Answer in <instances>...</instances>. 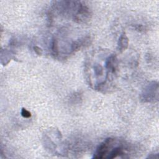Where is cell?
<instances>
[{"label": "cell", "mask_w": 159, "mask_h": 159, "mask_svg": "<svg viewBox=\"0 0 159 159\" xmlns=\"http://www.w3.org/2000/svg\"><path fill=\"white\" fill-rule=\"evenodd\" d=\"M114 140V139L111 137L107 138L102 143H101L96 148V150L94 153L93 158H106V155H107L109 150V148Z\"/></svg>", "instance_id": "6da1fadb"}, {"label": "cell", "mask_w": 159, "mask_h": 159, "mask_svg": "<svg viewBox=\"0 0 159 159\" xmlns=\"http://www.w3.org/2000/svg\"><path fill=\"white\" fill-rule=\"evenodd\" d=\"M90 11L86 6L79 5L78 11L74 16V20L77 22H82L88 20L89 19Z\"/></svg>", "instance_id": "7a4b0ae2"}, {"label": "cell", "mask_w": 159, "mask_h": 159, "mask_svg": "<svg viewBox=\"0 0 159 159\" xmlns=\"http://www.w3.org/2000/svg\"><path fill=\"white\" fill-rule=\"evenodd\" d=\"M106 68L112 73H115L117 69V63L116 55H110L106 61Z\"/></svg>", "instance_id": "3957f363"}, {"label": "cell", "mask_w": 159, "mask_h": 159, "mask_svg": "<svg viewBox=\"0 0 159 159\" xmlns=\"http://www.w3.org/2000/svg\"><path fill=\"white\" fill-rule=\"evenodd\" d=\"M129 45V39L124 32H123L118 40L117 42V49L120 52L124 51L128 47Z\"/></svg>", "instance_id": "277c9868"}, {"label": "cell", "mask_w": 159, "mask_h": 159, "mask_svg": "<svg viewBox=\"0 0 159 159\" xmlns=\"http://www.w3.org/2000/svg\"><path fill=\"white\" fill-rule=\"evenodd\" d=\"M111 148H112V150L109 152H108V153H107L108 155L106 157L107 158L112 159V158H116V157H117L120 155L125 154V152H124L125 149L121 146H120V147L119 146V147H114V148H112V147Z\"/></svg>", "instance_id": "5b68a950"}, {"label": "cell", "mask_w": 159, "mask_h": 159, "mask_svg": "<svg viewBox=\"0 0 159 159\" xmlns=\"http://www.w3.org/2000/svg\"><path fill=\"white\" fill-rule=\"evenodd\" d=\"M94 71L96 77L101 76L103 75V68L100 64L96 63L94 65Z\"/></svg>", "instance_id": "8992f818"}, {"label": "cell", "mask_w": 159, "mask_h": 159, "mask_svg": "<svg viewBox=\"0 0 159 159\" xmlns=\"http://www.w3.org/2000/svg\"><path fill=\"white\" fill-rule=\"evenodd\" d=\"M52 50L53 54L55 56L58 55V41L56 39H53L52 40Z\"/></svg>", "instance_id": "52a82bcc"}, {"label": "cell", "mask_w": 159, "mask_h": 159, "mask_svg": "<svg viewBox=\"0 0 159 159\" xmlns=\"http://www.w3.org/2000/svg\"><path fill=\"white\" fill-rule=\"evenodd\" d=\"M20 114L21 116L24 118H29L31 116V113L25 108H22L21 109Z\"/></svg>", "instance_id": "ba28073f"}, {"label": "cell", "mask_w": 159, "mask_h": 159, "mask_svg": "<svg viewBox=\"0 0 159 159\" xmlns=\"http://www.w3.org/2000/svg\"><path fill=\"white\" fill-rule=\"evenodd\" d=\"M34 50L35 52V53L38 55H41L42 54V50L41 48H40L38 46L34 47Z\"/></svg>", "instance_id": "9c48e42d"}]
</instances>
